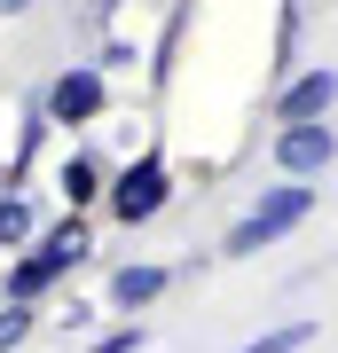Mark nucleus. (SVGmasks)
<instances>
[{"label": "nucleus", "instance_id": "obj_13", "mask_svg": "<svg viewBox=\"0 0 338 353\" xmlns=\"http://www.w3.org/2000/svg\"><path fill=\"white\" fill-rule=\"evenodd\" d=\"M24 8H32V0H0V16H24Z\"/></svg>", "mask_w": 338, "mask_h": 353}, {"label": "nucleus", "instance_id": "obj_10", "mask_svg": "<svg viewBox=\"0 0 338 353\" xmlns=\"http://www.w3.org/2000/svg\"><path fill=\"white\" fill-rule=\"evenodd\" d=\"M16 243H32V204L0 196V252H16Z\"/></svg>", "mask_w": 338, "mask_h": 353}, {"label": "nucleus", "instance_id": "obj_8", "mask_svg": "<svg viewBox=\"0 0 338 353\" xmlns=\"http://www.w3.org/2000/svg\"><path fill=\"white\" fill-rule=\"evenodd\" d=\"M314 338H323V322L291 314V322H276V330H260V338H252V345H236V353H307Z\"/></svg>", "mask_w": 338, "mask_h": 353}, {"label": "nucleus", "instance_id": "obj_9", "mask_svg": "<svg viewBox=\"0 0 338 353\" xmlns=\"http://www.w3.org/2000/svg\"><path fill=\"white\" fill-rule=\"evenodd\" d=\"M63 196H71V212L95 204V196H111V189H102V165L95 157H71V165H63Z\"/></svg>", "mask_w": 338, "mask_h": 353}, {"label": "nucleus", "instance_id": "obj_2", "mask_svg": "<svg viewBox=\"0 0 338 353\" xmlns=\"http://www.w3.org/2000/svg\"><path fill=\"white\" fill-rule=\"evenodd\" d=\"M79 259H87V220L71 212L63 228H48V236H39L32 252L8 267V299H39V290H48V283H63Z\"/></svg>", "mask_w": 338, "mask_h": 353}, {"label": "nucleus", "instance_id": "obj_1", "mask_svg": "<svg viewBox=\"0 0 338 353\" xmlns=\"http://www.w3.org/2000/svg\"><path fill=\"white\" fill-rule=\"evenodd\" d=\"M307 212H314V189H307V181H276V189H260V196H252V212L228 228V243H220V252H228V259H252V252H267V243H283Z\"/></svg>", "mask_w": 338, "mask_h": 353}, {"label": "nucleus", "instance_id": "obj_6", "mask_svg": "<svg viewBox=\"0 0 338 353\" xmlns=\"http://www.w3.org/2000/svg\"><path fill=\"white\" fill-rule=\"evenodd\" d=\"M48 118H55V126H87V118H102V71L95 63H71L48 87Z\"/></svg>", "mask_w": 338, "mask_h": 353}, {"label": "nucleus", "instance_id": "obj_7", "mask_svg": "<svg viewBox=\"0 0 338 353\" xmlns=\"http://www.w3.org/2000/svg\"><path fill=\"white\" fill-rule=\"evenodd\" d=\"M165 283H173L165 267L134 259V267H118V275H111V306H126V314H142V306H158V299H165Z\"/></svg>", "mask_w": 338, "mask_h": 353}, {"label": "nucleus", "instance_id": "obj_5", "mask_svg": "<svg viewBox=\"0 0 338 353\" xmlns=\"http://www.w3.org/2000/svg\"><path fill=\"white\" fill-rule=\"evenodd\" d=\"M330 102H338V71L314 63V71H299L276 94V126H314V118H330Z\"/></svg>", "mask_w": 338, "mask_h": 353}, {"label": "nucleus", "instance_id": "obj_3", "mask_svg": "<svg viewBox=\"0 0 338 353\" xmlns=\"http://www.w3.org/2000/svg\"><path fill=\"white\" fill-rule=\"evenodd\" d=\"M165 196H173V173H165V157H150V150L111 181V212H118L126 228H150V220L165 212Z\"/></svg>", "mask_w": 338, "mask_h": 353}, {"label": "nucleus", "instance_id": "obj_12", "mask_svg": "<svg viewBox=\"0 0 338 353\" xmlns=\"http://www.w3.org/2000/svg\"><path fill=\"white\" fill-rule=\"evenodd\" d=\"M79 353H142V330H102V338H87Z\"/></svg>", "mask_w": 338, "mask_h": 353}, {"label": "nucleus", "instance_id": "obj_4", "mask_svg": "<svg viewBox=\"0 0 338 353\" xmlns=\"http://www.w3.org/2000/svg\"><path fill=\"white\" fill-rule=\"evenodd\" d=\"M330 165H338V126H330V118L276 134V173L283 181H314V173H330Z\"/></svg>", "mask_w": 338, "mask_h": 353}, {"label": "nucleus", "instance_id": "obj_11", "mask_svg": "<svg viewBox=\"0 0 338 353\" xmlns=\"http://www.w3.org/2000/svg\"><path fill=\"white\" fill-rule=\"evenodd\" d=\"M24 338H32V299H8L0 306V353H16Z\"/></svg>", "mask_w": 338, "mask_h": 353}]
</instances>
